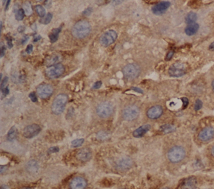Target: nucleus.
<instances>
[{
  "label": "nucleus",
  "instance_id": "f257e3e1",
  "mask_svg": "<svg viewBox=\"0 0 214 189\" xmlns=\"http://www.w3.org/2000/svg\"><path fill=\"white\" fill-rule=\"evenodd\" d=\"M91 32V25L86 20H81L77 22L72 28V33L77 39H83L87 37Z\"/></svg>",
  "mask_w": 214,
  "mask_h": 189
},
{
  "label": "nucleus",
  "instance_id": "f03ea898",
  "mask_svg": "<svg viewBox=\"0 0 214 189\" xmlns=\"http://www.w3.org/2000/svg\"><path fill=\"white\" fill-rule=\"evenodd\" d=\"M68 102V96L65 94H59L53 101L52 104V111L55 114H61L64 110Z\"/></svg>",
  "mask_w": 214,
  "mask_h": 189
},
{
  "label": "nucleus",
  "instance_id": "7ed1b4c3",
  "mask_svg": "<svg viewBox=\"0 0 214 189\" xmlns=\"http://www.w3.org/2000/svg\"><path fill=\"white\" fill-rule=\"evenodd\" d=\"M186 152L183 147L175 146L171 148L167 153V158L172 163H178L185 157Z\"/></svg>",
  "mask_w": 214,
  "mask_h": 189
},
{
  "label": "nucleus",
  "instance_id": "20e7f679",
  "mask_svg": "<svg viewBox=\"0 0 214 189\" xmlns=\"http://www.w3.org/2000/svg\"><path fill=\"white\" fill-rule=\"evenodd\" d=\"M123 74L128 79H134L138 77L140 73V68L135 64H129L122 70Z\"/></svg>",
  "mask_w": 214,
  "mask_h": 189
},
{
  "label": "nucleus",
  "instance_id": "39448f33",
  "mask_svg": "<svg viewBox=\"0 0 214 189\" xmlns=\"http://www.w3.org/2000/svg\"><path fill=\"white\" fill-rule=\"evenodd\" d=\"M113 112V107L109 102H103L100 103L96 108V113L98 116L105 118L110 117Z\"/></svg>",
  "mask_w": 214,
  "mask_h": 189
},
{
  "label": "nucleus",
  "instance_id": "423d86ee",
  "mask_svg": "<svg viewBox=\"0 0 214 189\" xmlns=\"http://www.w3.org/2000/svg\"><path fill=\"white\" fill-rule=\"evenodd\" d=\"M64 72V67L62 64L57 63L49 66L46 70V75L50 79H56L61 76Z\"/></svg>",
  "mask_w": 214,
  "mask_h": 189
},
{
  "label": "nucleus",
  "instance_id": "0eeeda50",
  "mask_svg": "<svg viewBox=\"0 0 214 189\" xmlns=\"http://www.w3.org/2000/svg\"><path fill=\"white\" fill-rule=\"evenodd\" d=\"M117 36V32L113 30H109L102 35L100 38V43L104 47H108L115 42Z\"/></svg>",
  "mask_w": 214,
  "mask_h": 189
},
{
  "label": "nucleus",
  "instance_id": "6e6552de",
  "mask_svg": "<svg viewBox=\"0 0 214 189\" xmlns=\"http://www.w3.org/2000/svg\"><path fill=\"white\" fill-rule=\"evenodd\" d=\"M139 113V109L136 105H128L123 110L122 117L125 120L132 121L138 117Z\"/></svg>",
  "mask_w": 214,
  "mask_h": 189
},
{
  "label": "nucleus",
  "instance_id": "1a4fd4ad",
  "mask_svg": "<svg viewBox=\"0 0 214 189\" xmlns=\"http://www.w3.org/2000/svg\"><path fill=\"white\" fill-rule=\"evenodd\" d=\"M37 92L40 98L46 99L52 95L54 92L53 87L48 84H43L39 85L37 88Z\"/></svg>",
  "mask_w": 214,
  "mask_h": 189
},
{
  "label": "nucleus",
  "instance_id": "9d476101",
  "mask_svg": "<svg viewBox=\"0 0 214 189\" xmlns=\"http://www.w3.org/2000/svg\"><path fill=\"white\" fill-rule=\"evenodd\" d=\"M41 131V127L38 124H31L25 127L23 135L26 138H32L38 135Z\"/></svg>",
  "mask_w": 214,
  "mask_h": 189
},
{
  "label": "nucleus",
  "instance_id": "9b49d317",
  "mask_svg": "<svg viewBox=\"0 0 214 189\" xmlns=\"http://www.w3.org/2000/svg\"><path fill=\"white\" fill-rule=\"evenodd\" d=\"M169 73L170 76L174 77L183 76L185 74V66L181 63H176L170 67Z\"/></svg>",
  "mask_w": 214,
  "mask_h": 189
},
{
  "label": "nucleus",
  "instance_id": "f8f14e48",
  "mask_svg": "<svg viewBox=\"0 0 214 189\" xmlns=\"http://www.w3.org/2000/svg\"><path fill=\"white\" fill-rule=\"evenodd\" d=\"M214 136V129L212 127H206L200 131L198 135L199 139L202 142H208Z\"/></svg>",
  "mask_w": 214,
  "mask_h": 189
},
{
  "label": "nucleus",
  "instance_id": "ddd939ff",
  "mask_svg": "<svg viewBox=\"0 0 214 189\" xmlns=\"http://www.w3.org/2000/svg\"><path fill=\"white\" fill-rule=\"evenodd\" d=\"M170 5V3L169 2H160L159 3L155 5L154 6H153L152 8V12L155 15H161L167 11V9L169 8Z\"/></svg>",
  "mask_w": 214,
  "mask_h": 189
},
{
  "label": "nucleus",
  "instance_id": "4468645a",
  "mask_svg": "<svg viewBox=\"0 0 214 189\" xmlns=\"http://www.w3.org/2000/svg\"><path fill=\"white\" fill-rule=\"evenodd\" d=\"M87 185L86 181L82 177L74 178L69 183L70 189H85Z\"/></svg>",
  "mask_w": 214,
  "mask_h": 189
},
{
  "label": "nucleus",
  "instance_id": "2eb2a0df",
  "mask_svg": "<svg viewBox=\"0 0 214 189\" xmlns=\"http://www.w3.org/2000/svg\"><path fill=\"white\" fill-rule=\"evenodd\" d=\"M25 169L28 173L31 175L38 174L39 172L40 166L36 160H32L28 162L25 165Z\"/></svg>",
  "mask_w": 214,
  "mask_h": 189
},
{
  "label": "nucleus",
  "instance_id": "dca6fc26",
  "mask_svg": "<svg viewBox=\"0 0 214 189\" xmlns=\"http://www.w3.org/2000/svg\"><path fill=\"white\" fill-rule=\"evenodd\" d=\"M163 113V109L160 105H155L147 111V117L152 120H155L161 117Z\"/></svg>",
  "mask_w": 214,
  "mask_h": 189
},
{
  "label": "nucleus",
  "instance_id": "f3484780",
  "mask_svg": "<svg viewBox=\"0 0 214 189\" xmlns=\"http://www.w3.org/2000/svg\"><path fill=\"white\" fill-rule=\"evenodd\" d=\"M77 158L82 162H86L91 158V151L87 148H83L78 151Z\"/></svg>",
  "mask_w": 214,
  "mask_h": 189
},
{
  "label": "nucleus",
  "instance_id": "a211bd4d",
  "mask_svg": "<svg viewBox=\"0 0 214 189\" xmlns=\"http://www.w3.org/2000/svg\"><path fill=\"white\" fill-rule=\"evenodd\" d=\"M132 165V160L129 158H123L120 159L117 163V167L121 170H126Z\"/></svg>",
  "mask_w": 214,
  "mask_h": 189
},
{
  "label": "nucleus",
  "instance_id": "6ab92c4d",
  "mask_svg": "<svg viewBox=\"0 0 214 189\" xmlns=\"http://www.w3.org/2000/svg\"><path fill=\"white\" fill-rule=\"evenodd\" d=\"M151 126L148 124L143 125L140 127H139L136 130H134L133 132V136L135 138H140L143 136L144 135L150 130Z\"/></svg>",
  "mask_w": 214,
  "mask_h": 189
},
{
  "label": "nucleus",
  "instance_id": "aec40b11",
  "mask_svg": "<svg viewBox=\"0 0 214 189\" xmlns=\"http://www.w3.org/2000/svg\"><path fill=\"white\" fill-rule=\"evenodd\" d=\"M199 25L197 23H193L188 25L185 29V33L187 35L191 36L197 33L199 29Z\"/></svg>",
  "mask_w": 214,
  "mask_h": 189
},
{
  "label": "nucleus",
  "instance_id": "412c9836",
  "mask_svg": "<svg viewBox=\"0 0 214 189\" xmlns=\"http://www.w3.org/2000/svg\"><path fill=\"white\" fill-rule=\"evenodd\" d=\"M61 30V27L57 28V29H53L52 32L49 34V38L50 39V41L52 43H55L56 42L59 38V34Z\"/></svg>",
  "mask_w": 214,
  "mask_h": 189
},
{
  "label": "nucleus",
  "instance_id": "4be33fe9",
  "mask_svg": "<svg viewBox=\"0 0 214 189\" xmlns=\"http://www.w3.org/2000/svg\"><path fill=\"white\" fill-rule=\"evenodd\" d=\"M17 135V130L15 126H13L11 128L7 134V140L10 142H12L16 139Z\"/></svg>",
  "mask_w": 214,
  "mask_h": 189
},
{
  "label": "nucleus",
  "instance_id": "5701e85b",
  "mask_svg": "<svg viewBox=\"0 0 214 189\" xmlns=\"http://www.w3.org/2000/svg\"><path fill=\"white\" fill-rule=\"evenodd\" d=\"M197 14L195 13L191 12L188 14V15L186 17V22L189 25L195 23V21L197 20Z\"/></svg>",
  "mask_w": 214,
  "mask_h": 189
},
{
  "label": "nucleus",
  "instance_id": "b1692460",
  "mask_svg": "<svg viewBox=\"0 0 214 189\" xmlns=\"http://www.w3.org/2000/svg\"><path fill=\"white\" fill-rule=\"evenodd\" d=\"M161 130L165 133H170L176 131V127L172 125H169V124H167V125L161 126Z\"/></svg>",
  "mask_w": 214,
  "mask_h": 189
},
{
  "label": "nucleus",
  "instance_id": "393cba45",
  "mask_svg": "<svg viewBox=\"0 0 214 189\" xmlns=\"http://www.w3.org/2000/svg\"><path fill=\"white\" fill-rule=\"evenodd\" d=\"M35 11L36 12L38 13V14L39 15V17H45V14H46V11L44 8L40 5H36L35 7Z\"/></svg>",
  "mask_w": 214,
  "mask_h": 189
},
{
  "label": "nucleus",
  "instance_id": "a878e982",
  "mask_svg": "<svg viewBox=\"0 0 214 189\" xmlns=\"http://www.w3.org/2000/svg\"><path fill=\"white\" fill-rule=\"evenodd\" d=\"M53 17V15L52 13H48L47 15H46L45 17H44L43 19H41L39 21V23L43 25H48L49 23H50V21H52Z\"/></svg>",
  "mask_w": 214,
  "mask_h": 189
},
{
  "label": "nucleus",
  "instance_id": "bb28decb",
  "mask_svg": "<svg viewBox=\"0 0 214 189\" xmlns=\"http://www.w3.org/2000/svg\"><path fill=\"white\" fill-rule=\"evenodd\" d=\"M23 10L25 11V12L26 15L30 16L32 14V9L31 5L29 2H27L24 4V5H23Z\"/></svg>",
  "mask_w": 214,
  "mask_h": 189
},
{
  "label": "nucleus",
  "instance_id": "cd10ccee",
  "mask_svg": "<svg viewBox=\"0 0 214 189\" xmlns=\"http://www.w3.org/2000/svg\"><path fill=\"white\" fill-rule=\"evenodd\" d=\"M194 180L193 179H188V180L186 181L183 185L185 189H190V188H194V186L195 185V182H194Z\"/></svg>",
  "mask_w": 214,
  "mask_h": 189
},
{
  "label": "nucleus",
  "instance_id": "c85d7f7f",
  "mask_svg": "<svg viewBox=\"0 0 214 189\" xmlns=\"http://www.w3.org/2000/svg\"><path fill=\"white\" fill-rule=\"evenodd\" d=\"M25 11L23 8H20L16 13V19L17 21H22L25 16Z\"/></svg>",
  "mask_w": 214,
  "mask_h": 189
},
{
  "label": "nucleus",
  "instance_id": "c756f323",
  "mask_svg": "<svg viewBox=\"0 0 214 189\" xmlns=\"http://www.w3.org/2000/svg\"><path fill=\"white\" fill-rule=\"evenodd\" d=\"M84 142V138H79V139H76L75 140L72 141V146L73 147H79L83 144Z\"/></svg>",
  "mask_w": 214,
  "mask_h": 189
},
{
  "label": "nucleus",
  "instance_id": "7c9ffc66",
  "mask_svg": "<svg viewBox=\"0 0 214 189\" xmlns=\"http://www.w3.org/2000/svg\"><path fill=\"white\" fill-rule=\"evenodd\" d=\"M203 107V102L201 100L197 99L195 101V103L194 105V109L195 111H199V109H201V108Z\"/></svg>",
  "mask_w": 214,
  "mask_h": 189
},
{
  "label": "nucleus",
  "instance_id": "2f4dec72",
  "mask_svg": "<svg viewBox=\"0 0 214 189\" xmlns=\"http://www.w3.org/2000/svg\"><path fill=\"white\" fill-rule=\"evenodd\" d=\"M60 59V57L58 55H54L52 58H51L48 61V64H56V63L59 61V60Z\"/></svg>",
  "mask_w": 214,
  "mask_h": 189
},
{
  "label": "nucleus",
  "instance_id": "473e14b6",
  "mask_svg": "<svg viewBox=\"0 0 214 189\" xmlns=\"http://www.w3.org/2000/svg\"><path fill=\"white\" fill-rule=\"evenodd\" d=\"M92 12H93V8L91 7H88V8H86L85 10L83 11L82 14L87 16H90L91 14L92 13Z\"/></svg>",
  "mask_w": 214,
  "mask_h": 189
},
{
  "label": "nucleus",
  "instance_id": "72a5a7b5",
  "mask_svg": "<svg viewBox=\"0 0 214 189\" xmlns=\"http://www.w3.org/2000/svg\"><path fill=\"white\" fill-rule=\"evenodd\" d=\"M29 98L31 99V100L33 102H38V98H37L36 95L34 92H32V93L29 94Z\"/></svg>",
  "mask_w": 214,
  "mask_h": 189
},
{
  "label": "nucleus",
  "instance_id": "f704fd0d",
  "mask_svg": "<svg viewBox=\"0 0 214 189\" xmlns=\"http://www.w3.org/2000/svg\"><path fill=\"white\" fill-rule=\"evenodd\" d=\"M8 77H5L4 78V79L3 80V81L2 82V84H1V90H3L4 88H5V86L7 85V84L8 83Z\"/></svg>",
  "mask_w": 214,
  "mask_h": 189
},
{
  "label": "nucleus",
  "instance_id": "c9c22d12",
  "mask_svg": "<svg viewBox=\"0 0 214 189\" xmlns=\"http://www.w3.org/2000/svg\"><path fill=\"white\" fill-rule=\"evenodd\" d=\"M102 84V81H97V82H96L95 83V84H93V89H99L100 87H101Z\"/></svg>",
  "mask_w": 214,
  "mask_h": 189
},
{
  "label": "nucleus",
  "instance_id": "e433bc0d",
  "mask_svg": "<svg viewBox=\"0 0 214 189\" xmlns=\"http://www.w3.org/2000/svg\"><path fill=\"white\" fill-rule=\"evenodd\" d=\"M181 100H182V102H183V108H186L187 107V105H188V99L186 98V97H183L182 99H181Z\"/></svg>",
  "mask_w": 214,
  "mask_h": 189
},
{
  "label": "nucleus",
  "instance_id": "4c0bfd02",
  "mask_svg": "<svg viewBox=\"0 0 214 189\" xmlns=\"http://www.w3.org/2000/svg\"><path fill=\"white\" fill-rule=\"evenodd\" d=\"M59 149L57 147H50V148L48 150V152H50V153H57V152H59Z\"/></svg>",
  "mask_w": 214,
  "mask_h": 189
},
{
  "label": "nucleus",
  "instance_id": "58836bf2",
  "mask_svg": "<svg viewBox=\"0 0 214 189\" xmlns=\"http://www.w3.org/2000/svg\"><path fill=\"white\" fill-rule=\"evenodd\" d=\"M32 50H33V46H32V44H29L27 46V47H26V52L27 53H31L32 52Z\"/></svg>",
  "mask_w": 214,
  "mask_h": 189
},
{
  "label": "nucleus",
  "instance_id": "ea45409f",
  "mask_svg": "<svg viewBox=\"0 0 214 189\" xmlns=\"http://www.w3.org/2000/svg\"><path fill=\"white\" fill-rule=\"evenodd\" d=\"M173 55H174V52H173V51L169 52L168 53H167V57H166L167 61H170V60L173 58Z\"/></svg>",
  "mask_w": 214,
  "mask_h": 189
},
{
  "label": "nucleus",
  "instance_id": "a19ab883",
  "mask_svg": "<svg viewBox=\"0 0 214 189\" xmlns=\"http://www.w3.org/2000/svg\"><path fill=\"white\" fill-rule=\"evenodd\" d=\"M29 37L28 35H25L23 36L22 39H21V44H25L27 42L28 40H29Z\"/></svg>",
  "mask_w": 214,
  "mask_h": 189
},
{
  "label": "nucleus",
  "instance_id": "79ce46f5",
  "mask_svg": "<svg viewBox=\"0 0 214 189\" xmlns=\"http://www.w3.org/2000/svg\"><path fill=\"white\" fill-rule=\"evenodd\" d=\"M97 137L99 138H105V137H107V135L105 133H102V132H99L98 133L97 135Z\"/></svg>",
  "mask_w": 214,
  "mask_h": 189
},
{
  "label": "nucleus",
  "instance_id": "37998d69",
  "mask_svg": "<svg viewBox=\"0 0 214 189\" xmlns=\"http://www.w3.org/2000/svg\"><path fill=\"white\" fill-rule=\"evenodd\" d=\"M131 90H134V91H136V92H138V93H143V91L142 90H141L140 88H139V87H132Z\"/></svg>",
  "mask_w": 214,
  "mask_h": 189
},
{
  "label": "nucleus",
  "instance_id": "c03bdc74",
  "mask_svg": "<svg viewBox=\"0 0 214 189\" xmlns=\"http://www.w3.org/2000/svg\"><path fill=\"white\" fill-rule=\"evenodd\" d=\"M12 39L11 38H8L7 39V44H8V48H11L13 47V44L12 43Z\"/></svg>",
  "mask_w": 214,
  "mask_h": 189
},
{
  "label": "nucleus",
  "instance_id": "a18cd8bd",
  "mask_svg": "<svg viewBox=\"0 0 214 189\" xmlns=\"http://www.w3.org/2000/svg\"><path fill=\"white\" fill-rule=\"evenodd\" d=\"M2 93H3V95L5 96L7 95H8L9 93V89H8V87H6L5 88H4L3 90H2Z\"/></svg>",
  "mask_w": 214,
  "mask_h": 189
},
{
  "label": "nucleus",
  "instance_id": "49530a36",
  "mask_svg": "<svg viewBox=\"0 0 214 189\" xmlns=\"http://www.w3.org/2000/svg\"><path fill=\"white\" fill-rule=\"evenodd\" d=\"M5 51V46L3 45V47L2 46L1 47V57H3L4 56Z\"/></svg>",
  "mask_w": 214,
  "mask_h": 189
},
{
  "label": "nucleus",
  "instance_id": "de8ad7c7",
  "mask_svg": "<svg viewBox=\"0 0 214 189\" xmlns=\"http://www.w3.org/2000/svg\"><path fill=\"white\" fill-rule=\"evenodd\" d=\"M25 26H20L19 28L17 29V31L20 32V33H21V32H23V31L25 30Z\"/></svg>",
  "mask_w": 214,
  "mask_h": 189
},
{
  "label": "nucleus",
  "instance_id": "09e8293b",
  "mask_svg": "<svg viewBox=\"0 0 214 189\" xmlns=\"http://www.w3.org/2000/svg\"><path fill=\"white\" fill-rule=\"evenodd\" d=\"M209 50H210V51H213L214 50V42L211 43L210 45L209 46Z\"/></svg>",
  "mask_w": 214,
  "mask_h": 189
},
{
  "label": "nucleus",
  "instance_id": "8fccbe9b",
  "mask_svg": "<svg viewBox=\"0 0 214 189\" xmlns=\"http://www.w3.org/2000/svg\"><path fill=\"white\" fill-rule=\"evenodd\" d=\"M41 39V35H38L37 37H35L34 40V42H37V41H38L39 39Z\"/></svg>",
  "mask_w": 214,
  "mask_h": 189
},
{
  "label": "nucleus",
  "instance_id": "3c124183",
  "mask_svg": "<svg viewBox=\"0 0 214 189\" xmlns=\"http://www.w3.org/2000/svg\"><path fill=\"white\" fill-rule=\"evenodd\" d=\"M10 2H11V1H10V0H8V1H7V4H6V7H5V10H6V11L7 10V8H8V5H9V3H10Z\"/></svg>",
  "mask_w": 214,
  "mask_h": 189
},
{
  "label": "nucleus",
  "instance_id": "603ef678",
  "mask_svg": "<svg viewBox=\"0 0 214 189\" xmlns=\"http://www.w3.org/2000/svg\"><path fill=\"white\" fill-rule=\"evenodd\" d=\"M211 153H212V156L214 157V145L212 147V150H211Z\"/></svg>",
  "mask_w": 214,
  "mask_h": 189
},
{
  "label": "nucleus",
  "instance_id": "864d4df0",
  "mask_svg": "<svg viewBox=\"0 0 214 189\" xmlns=\"http://www.w3.org/2000/svg\"><path fill=\"white\" fill-rule=\"evenodd\" d=\"M1 189H9V188L6 185H3V186H2Z\"/></svg>",
  "mask_w": 214,
  "mask_h": 189
},
{
  "label": "nucleus",
  "instance_id": "5fc2aeb1",
  "mask_svg": "<svg viewBox=\"0 0 214 189\" xmlns=\"http://www.w3.org/2000/svg\"><path fill=\"white\" fill-rule=\"evenodd\" d=\"M212 89H213V90L214 91V80H213V81L212 82Z\"/></svg>",
  "mask_w": 214,
  "mask_h": 189
},
{
  "label": "nucleus",
  "instance_id": "6e6d98bb",
  "mask_svg": "<svg viewBox=\"0 0 214 189\" xmlns=\"http://www.w3.org/2000/svg\"><path fill=\"white\" fill-rule=\"evenodd\" d=\"M2 30V22L1 21V32Z\"/></svg>",
  "mask_w": 214,
  "mask_h": 189
},
{
  "label": "nucleus",
  "instance_id": "4d7b16f0",
  "mask_svg": "<svg viewBox=\"0 0 214 189\" xmlns=\"http://www.w3.org/2000/svg\"><path fill=\"white\" fill-rule=\"evenodd\" d=\"M22 189H31L30 188H22Z\"/></svg>",
  "mask_w": 214,
  "mask_h": 189
}]
</instances>
